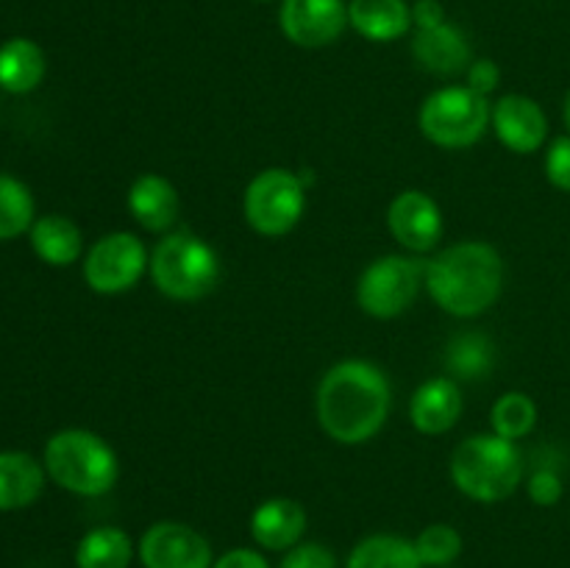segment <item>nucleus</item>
<instances>
[{"label":"nucleus","instance_id":"2eb2a0df","mask_svg":"<svg viewBox=\"0 0 570 568\" xmlns=\"http://www.w3.org/2000/svg\"><path fill=\"white\" fill-rule=\"evenodd\" d=\"M306 516L304 505L287 496H276V499L262 501L250 516V538L256 540L259 549L267 551H289L304 540Z\"/></svg>","mask_w":570,"mask_h":568},{"label":"nucleus","instance_id":"7ed1b4c3","mask_svg":"<svg viewBox=\"0 0 570 568\" xmlns=\"http://www.w3.org/2000/svg\"><path fill=\"white\" fill-rule=\"evenodd\" d=\"M451 482L479 505L510 499L523 482V457L515 440L490 434H471L451 454Z\"/></svg>","mask_w":570,"mask_h":568},{"label":"nucleus","instance_id":"6e6552de","mask_svg":"<svg viewBox=\"0 0 570 568\" xmlns=\"http://www.w3.org/2000/svg\"><path fill=\"white\" fill-rule=\"evenodd\" d=\"M423 271L426 265L410 256L387 254L382 259H373L356 282V304L365 315L379 317V321L404 315L421 293Z\"/></svg>","mask_w":570,"mask_h":568},{"label":"nucleus","instance_id":"ddd939ff","mask_svg":"<svg viewBox=\"0 0 570 568\" xmlns=\"http://www.w3.org/2000/svg\"><path fill=\"white\" fill-rule=\"evenodd\" d=\"M490 126L507 150L521 156L534 154L549 139V117H546L543 106L527 95L499 98V104H493Z\"/></svg>","mask_w":570,"mask_h":568},{"label":"nucleus","instance_id":"c85d7f7f","mask_svg":"<svg viewBox=\"0 0 570 568\" xmlns=\"http://www.w3.org/2000/svg\"><path fill=\"white\" fill-rule=\"evenodd\" d=\"M278 568H337V557L328 546L315 543V540H309V543L301 540L282 557Z\"/></svg>","mask_w":570,"mask_h":568},{"label":"nucleus","instance_id":"412c9836","mask_svg":"<svg viewBox=\"0 0 570 568\" xmlns=\"http://www.w3.org/2000/svg\"><path fill=\"white\" fill-rule=\"evenodd\" d=\"M45 53L33 39L14 37L0 45V87L11 95H26L42 84Z\"/></svg>","mask_w":570,"mask_h":568},{"label":"nucleus","instance_id":"0eeeda50","mask_svg":"<svg viewBox=\"0 0 570 568\" xmlns=\"http://www.w3.org/2000/svg\"><path fill=\"white\" fill-rule=\"evenodd\" d=\"M306 209V184L287 167L256 173L243 195V215L262 237H284L298 226Z\"/></svg>","mask_w":570,"mask_h":568},{"label":"nucleus","instance_id":"1a4fd4ad","mask_svg":"<svg viewBox=\"0 0 570 568\" xmlns=\"http://www.w3.org/2000/svg\"><path fill=\"white\" fill-rule=\"evenodd\" d=\"M150 267V254L131 232H111L95 239L83 256V282L92 293L120 295L139 284Z\"/></svg>","mask_w":570,"mask_h":568},{"label":"nucleus","instance_id":"b1692460","mask_svg":"<svg viewBox=\"0 0 570 568\" xmlns=\"http://www.w3.org/2000/svg\"><path fill=\"white\" fill-rule=\"evenodd\" d=\"M495 345L488 334L482 332H462L445 349V368H449L451 379H482L493 371Z\"/></svg>","mask_w":570,"mask_h":568},{"label":"nucleus","instance_id":"dca6fc26","mask_svg":"<svg viewBox=\"0 0 570 568\" xmlns=\"http://www.w3.org/2000/svg\"><path fill=\"white\" fill-rule=\"evenodd\" d=\"M412 56L432 76H460V72H468L473 61L471 42L451 22H440L434 28L415 31Z\"/></svg>","mask_w":570,"mask_h":568},{"label":"nucleus","instance_id":"f704fd0d","mask_svg":"<svg viewBox=\"0 0 570 568\" xmlns=\"http://www.w3.org/2000/svg\"><path fill=\"white\" fill-rule=\"evenodd\" d=\"M445 568H454V566H445Z\"/></svg>","mask_w":570,"mask_h":568},{"label":"nucleus","instance_id":"72a5a7b5","mask_svg":"<svg viewBox=\"0 0 570 568\" xmlns=\"http://www.w3.org/2000/svg\"><path fill=\"white\" fill-rule=\"evenodd\" d=\"M562 120H566V126H568V131H570V89H568V95H566V104H562Z\"/></svg>","mask_w":570,"mask_h":568},{"label":"nucleus","instance_id":"2f4dec72","mask_svg":"<svg viewBox=\"0 0 570 568\" xmlns=\"http://www.w3.org/2000/svg\"><path fill=\"white\" fill-rule=\"evenodd\" d=\"M212 568H271V562L262 551L239 546V549H228L220 557H215Z\"/></svg>","mask_w":570,"mask_h":568},{"label":"nucleus","instance_id":"f03ea898","mask_svg":"<svg viewBox=\"0 0 570 568\" xmlns=\"http://www.w3.org/2000/svg\"><path fill=\"white\" fill-rule=\"evenodd\" d=\"M423 287L449 315L476 317L488 312L504 290V259L482 239L449 245L426 262Z\"/></svg>","mask_w":570,"mask_h":568},{"label":"nucleus","instance_id":"f8f14e48","mask_svg":"<svg viewBox=\"0 0 570 568\" xmlns=\"http://www.w3.org/2000/svg\"><path fill=\"white\" fill-rule=\"evenodd\" d=\"M387 228L406 251L426 254L443 237V209L423 189H404L390 200Z\"/></svg>","mask_w":570,"mask_h":568},{"label":"nucleus","instance_id":"a211bd4d","mask_svg":"<svg viewBox=\"0 0 570 568\" xmlns=\"http://www.w3.org/2000/svg\"><path fill=\"white\" fill-rule=\"evenodd\" d=\"M45 466L26 451H0V512L26 510L42 496Z\"/></svg>","mask_w":570,"mask_h":568},{"label":"nucleus","instance_id":"cd10ccee","mask_svg":"<svg viewBox=\"0 0 570 568\" xmlns=\"http://www.w3.org/2000/svg\"><path fill=\"white\" fill-rule=\"evenodd\" d=\"M543 170L551 187L570 193V134L551 139L549 148H546Z\"/></svg>","mask_w":570,"mask_h":568},{"label":"nucleus","instance_id":"473e14b6","mask_svg":"<svg viewBox=\"0 0 570 568\" xmlns=\"http://www.w3.org/2000/svg\"><path fill=\"white\" fill-rule=\"evenodd\" d=\"M440 22H445V9L440 0H415V3H412V26H415L417 31L434 28L440 26Z\"/></svg>","mask_w":570,"mask_h":568},{"label":"nucleus","instance_id":"bb28decb","mask_svg":"<svg viewBox=\"0 0 570 568\" xmlns=\"http://www.w3.org/2000/svg\"><path fill=\"white\" fill-rule=\"evenodd\" d=\"M412 543H415L423 568H445L460 560L465 540H462L460 529L451 523H429Z\"/></svg>","mask_w":570,"mask_h":568},{"label":"nucleus","instance_id":"f3484780","mask_svg":"<svg viewBox=\"0 0 570 568\" xmlns=\"http://www.w3.org/2000/svg\"><path fill=\"white\" fill-rule=\"evenodd\" d=\"M128 212L148 232H170L181 212L176 184L161 173H142L128 187Z\"/></svg>","mask_w":570,"mask_h":568},{"label":"nucleus","instance_id":"39448f33","mask_svg":"<svg viewBox=\"0 0 570 568\" xmlns=\"http://www.w3.org/2000/svg\"><path fill=\"white\" fill-rule=\"evenodd\" d=\"M148 271L156 290L173 301L206 298L223 276L217 251L187 228H176L156 243Z\"/></svg>","mask_w":570,"mask_h":568},{"label":"nucleus","instance_id":"a878e982","mask_svg":"<svg viewBox=\"0 0 570 568\" xmlns=\"http://www.w3.org/2000/svg\"><path fill=\"white\" fill-rule=\"evenodd\" d=\"M490 423H493V432L499 438L521 440L538 423V404L532 401V395L521 393V390H510V393L499 395V401L493 404Z\"/></svg>","mask_w":570,"mask_h":568},{"label":"nucleus","instance_id":"f257e3e1","mask_svg":"<svg viewBox=\"0 0 570 568\" xmlns=\"http://www.w3.org/2000/svg\"><path fill=\"white\" fill-rule=\"evenodd\" d=\"M393 390L382 368L367 360H345L328 368L317 384L315 410L323 432L343 445L376 438L390 418Z\"/></svg>","mask_w":570,"mask_h":568},{"label":"nucleus","instance_id":"aec40b11","mask_svg":"<svg viewBox=\"0 0 570 568\" xmlns=\"http://www.w3.org/2000/svg\"><path fill=\"white\" fill-rule=\"evenodd\" d=\"M31 248L45 265L67 267L81 259L83 234L67 215H42L31 226Z\"/></svg>","mask_w":570,"mask_h":568},{"label":"nucleus","instance_id":"7c9ffc66","mask_svg":"<svg viewBox=\"0 0 570 568\" xmlns=\"http://www.w3.org/2000/svg\"><path fill=\"white\" fill-rule=\"evenodd\" d=\"M465 78H468L465 87H471L473 92H479L488 98V95H493L495 89H499L501 67L495 65L493 59H473L471 67H468Z\"/></svg>","mask_w":570,"mask_h":568},{"label":"nucleus","instance_id":"9b49d317","mask_svg":"<svg viewBox=\"0 0 570 568\" xmlns=\"http://www.w3.org/2000/svg\"><path fill=\"white\" fill-rule=\"evenodd\" d=\"M282 33L298 48H326L337 42L348 26L345 0H282L278 9Z\"/></svg>","mask_w":570,"mask_h":568},{"label":"nucleus","instance_id":"6ab92c4d","mask_svg":"<svg viewBox=\"0 0 570 568\" xmlns=\"http://www.w3.org/2000/svg\"><path fill=\"white\" fill-rule=\"evenodd\" d=\"M348 22L371 42H393L412 28V6L406 0H351Z\"/></svg>","mask_w":570,"mask_h":568},{"label":"nucleus","instance_id":"423d86ee","mask_svg":"<svg viewBox=\"0 0 570 568\" xmlns=\"http://www.w3.org/2000/svg\"><path fill=\"white\" fill-rule=\"evenodd\" d=\"M493 106L471 87H443L429 95L417 115L421 134L438 148H471L484 137Z\"/></svg>","mask_w":570,"mask_h":568},{"label":"nucleus","instance_id":"c756f323","mask_svg":"<svg viewBox=\"0 0 570 568\" xmlns=\"http://www.w3.org/2000/svg\"><path fill=\"white\" fill-rule=\"evenodd\" d=\"M529 499L538 507H554L562 499V479L551 468H538L527 482Z\"/></svg>","mask_w":570,"mask_h":568},{"label":"nucleus","instance_id":"20e7f679","mask_svg":"<svg viewBox=\"0 0 570 568\" xmlns=\"http://www.w3.org/2000/svg\"><path fill=\"white\" fill-rule=\"evenodd\" d=\"M42 466L61 490L76 496L109 493L120 477L115 449L89 429H61L45 443Z\"/></svg>","mask_w":570,"mask_h":568},{"label":"nucleus","instance_id":"9d476101","mask_svg":"<svg viewBox=\"0 0 570 568\" xmlns=\"http://www.w3.org/2000/svg\"><path fill=\"white\" fill-rule=\"evenodd\" d=\"M142 568H212V543L195 527L181 521H159L142 532L137 543Z\"/></svg>","mask_w":570,"mask_h":568},{"label":"nucleus","instance_id":"4be33fe9","mask_svg":"<svg viewBox=\"0 0 570 568\" xmlns=\"http://www.w3.org/2000/svg\"><path fill=\"white\" fill-rule=\"evenodd\" d=\"M137 546L120 527H95L78 540L76 568H131Z\"/></svg>","mask_w":570,"mask_h":568},{"label":"nucleus","instance_id":"5701e85b","mask_svg":"<svg viewBox=\"0 0 570 568\" xmlns=\"http://www.w3.org/2000/svg\"><path fill=\"white\" fill-rule=\"evenodd\" d=\"M345 568H423V562L410 538L376 532L351 549Z\"/></svg>","mask_w":570,"mask_h":568},{"label":"nucleus","instance_id":"4468645a","mask_svg":"<svg viewBox=\"0 0 570 568\" xmlns=\"http://www.w3.org/2000/svg\"><path fill=\"white\" fill-rule=\"evenodd\" d=\"M465 410V395L460 384L451 376L426 379L421 388L412 393L410 421L421 434H445L460 423Z\"/></svg>","mask_w":570,"mask_h":568},{"label":"nucleus","instance_id":"393cba45","mask_svg":"<svg viewBox=\"0 0 570 568\" xmlns=\"http://www.w3.org/2000/svg\"><path fill=\"white\" fill-rule=\"evenodd\" d=\"M37 221L33 195L20 178L0 173V239H14L31 232Z\"/></svg>","mask_w":570,"mask_h":568}]
</instances>
